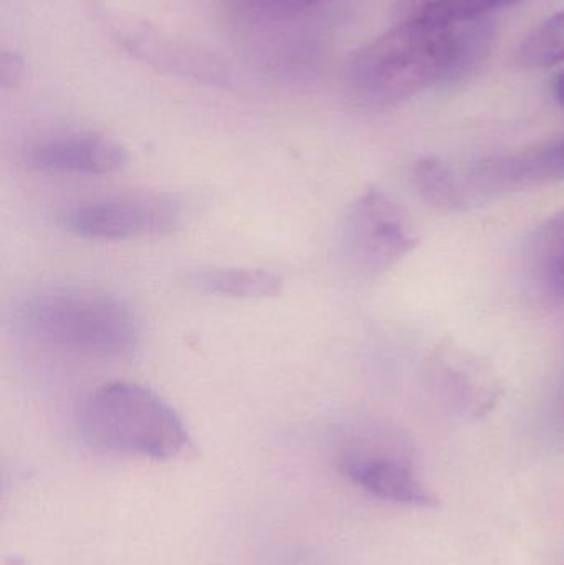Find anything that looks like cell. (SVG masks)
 I'll use <instances>...</instances> for the list:
<instances>
[{"instance_id": "6da1fadb", "label": "cell", "mask_w": 564, "mask_h": 565, "mask_svg": "<svg viewBox=\"0 0 564 565\" xmlns=\"http://www.w3.org/2000/svg\"><path fill=\"white\" fill-rule=\"evenodd\" d=\"M78 431L98 454L174 460L191 448L181 415L151 388L131 382L102 385L83 401Z\"/></svg>"}, {"instance_id": "7a4b0ae2", "label": "cell", "mask_w": 564, "mask_h": 565, "mask_svg": "<svg viewBox=\"0 0 564 565\" xmlns=\"http://www.w3.org/2000/svg\"><path fill=\"white\" fill-rule=\"evenodd\" d=\"M17 318L32 338L89 358H128L141 335L138 319L125 302L86 289H49L30 296Z\"/></svg>"}, {"instance_id": "3957f363", "label": "cell", "mask_w": 564, "mask_h": 565, "mask_svg": "<svg viewBox=\"0 0 564 565\" xmlns=\"http://www.w3.org/2000/svg\"><path fill=\"white\" fill-rule=\"evenodd\" d=\"M462 52L457 26L394 23L354 56L351 78L370 98L400 102L446 78Z\"/></svg>"}, {"instance_id": "277c9868", "label": "cell", "mask_w": 564, "mask_h": 565, "mask_svg": "<svg viewBox=\"0 0 564 565\" xmlns=\"http://www.w3.org/2000/svg\"><path fill=\"white\" fill-rule=\"evenodd\" d=\"M416 245V228L409 215L376 189H370L354 201L341 227L344 262L364 278L390 270Z\"/></svg>"}, {"instance_id": "5b68a950", "label": "cell", "mask_w": 564, "mask_h": 565, "mask_svg": "<svg viewBox=\"0 0 564 565\" xmlns=\"http://www.w3.org/2000/svg\"><path fill=\"white\" fill-rule=\"evenodd\" d=\"M188 207L169 194H123L76 202L63 209V231L86 241H129L175 231L184 224Z\"/></svg>"}, {"instance_id": "8992f818", "label": "cell", "mask_w": 564, "mask_h": 565, "mask_svg": "<svg viewBox=\"0 0 564 565\" xmlns=\"http://www.w3.org/2000/svg\"><path fill=\"white\" fill-rule=\"evenodd\" d=\"M426 375L430 391L467 417H483L502 397L503 385L496 367L454 341H443L434 349Z\"/></svg>"}, {"instance_id": "52a82bcc", "label": "cell", "mask_w": 564, "mask_h": 565, "mask_svg": "<svg viewBox=\"0 0 564 565\" xmlns=\"http://www.w3.org/2000/svg\"><path fill=\"white\" fill-rule=\"evenodd\" d=\"M340 470L380 500L413 508L439 507V498L421 483L406 455L380 445H351L340 455Z\"/></svg>"}, {"instance_id": "ba28073f", "label": "cell", "mask_w": 564, "mask_h": 565, "mask_svg": "<svg viewBox=\"0 0 564 565\" xmlns=\"http://www.w3.org/2000/svg\"><path fill=\"white\" fill-rule=\"evenodd\" d=\"M23 162L45 174L105 175L119 171L128 154L115 139L93 131H62L26 146Z\"/></svg>"}, {"instance_id": "9c48e42d", "label": "cell", "mask_w": 564, "mask_h": 565, "mask_svg": "<svg viewBox=\"0 0 564 565\" xmlns=\"http://www.w3.org/2000/svg\"><path fill=\"white\" fill-rule=\"evenodd\" d=\"M558 181H564V138L486 162L472 175L473 185L482 192L520 191Z\"/></svg>"}, {"instance_id": "30bf717a", "label": "cell", "mask_w": 564, "mask_h": 565, "mask_svg": "<svg viewBox=\"0 0 564 565\" xmlns=\"http://www.w3.org/2000/svg\"><path fill=\"white\" fill-rule=\"evenodd\" d=\"M189 285L207 295L238 299H262L280 295V275L264 268H207L192 271Z\"/></svg>"}, {"instance_id": "8fae6325", "label": "cell", "mask_w": 564, "mask_h": 565, "mask_svg": "<svg viewBox=\"0 0 564 565\" xmlns=\"http://www.w3.org/2000/svg\"><path fill=\"white\" fill-rule=\"evenodd\" d=\"M530 264L540 289L550 298L564 301V209L536 232Z\"/></svg>"}, {"instance_id": "7c38bea8", "label": "cell", "mask_w": 564, "mask_h": 565, "mask_svg": "<svg viewBox=\"0 0 564 565\" xmlns=\"http://www.w3.org/2000/svg\"><path fill=\"white\" fill-rule=\"evenodd\" d=\"M517 63L526 70H546L564 63V9L540 22L520 43Z\"/></svg>"}, {"instance_id": "4fadbf2b", "label": "cell", "mask_w": 564, "mask_h": 565, "mask_svg": "<svg viewBox=\"0 0 564 565\" xmlns=\"http://www.w3.org/2000/svg\"><path fill=\"white\" fill-rule=\"evenodd\" d=\"M414 179L421 195L440 211H460L467 204L466 189L440 162L433 159L419 162Z\"/></svg>"}, {"instance_id": "5bb4252c", "label": "cell", "mask_w": 564, "mask_h": 565, "mask_svg": "<svg viewBox=\"0 0 564 565\" xmlns=\"http://www.w3.org/2000/svg\"><path fill=\"white\" fill-rule=\"evenodd\" d=\"M450 0H397L393 9V22H427L456 26L449 22Z\"/></svg>"}, {"instance_id": "9a60e30c", "label": "cell", "mask_w": 564, "mask_h": 565, "mask_svg": "<svg viewBox=\"0 0 564 565\" xmlns=\"http://www.w3.org/2000/svg\"><path fill=\"white\" fill-rule=\"evenodd\" d=\"M520 0H450L449 20L453 25L459 26L467 22L480 19L492 10L512 6Z\"/></svg>"}, {"instance_id": "2e32d148", "label": "cell", "mask_w": 564, "mask_h": 565, "mask_svg": "<svg viewBox=\"0 0 564 565\" xmlns=\"http://www.w3.org/2000/svg\"><path fill=\"white\" fill-rule=\"evenodd\" d=\"M555 95H556V99H558V102H560V105H562L564 108V70L562 73H560L558 76H556Z\"/></svg>"}, {"instance_id": "e0dca14e", "label": "cell", "mask_w": 564, "mask_h": 565, "mask_svg": "<svg viewBox=\"0 0 564 565\" xmlns=\"http://www.w3.org/2000/svg\"><path fill=\"white\" fill-rule=\"evenodd\" d=\"M258 3H264L265 0H257ZM308 0H267L268 6H297V3H305Z\"/></svg>"}]
</instances>
